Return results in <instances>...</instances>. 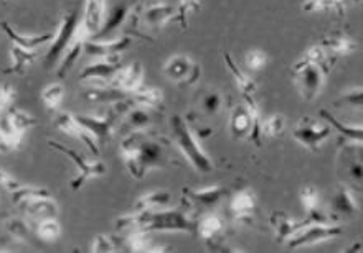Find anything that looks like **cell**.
Returning a JSON list of instances; mask_svg holds the SVG:
<instances>
[{"label":"cell","mask_w":363,"mask_h":253,"mask_svg":"<svg viewBox=\"0 0 363 253\" xmlns=\"http://www.w3.org/2000/svg\"><path fill=\"white\" fill-rule=\"evenodd\" d=\"M169 141L152 135L147 130L129 131L119 145L125 168L135 180H143L149 171L172 166L174 160L169 153Z\"/></svg>","instance_id":"obj_1"},{"label":"cell","mask_w":363,"mask_h":253,"mask_svg":"<svg viewBox=\"0 0 363 253\" xmlns=\"http://www.w3.org/2000/svg\"><path fill=\"white\" fill-rule=\"evenodd\" d=\"M170 131H172V141L177 145V148L182 151L186 161L199 171V173H210L213 171V161L205 150L201 148L199 139H196L194 130L186 124L185 119L180 115H175L170 120Z\"/></svg>","instance_id":"obj_2"},{"label":"cell","mask_w":363,"mask_h":253,"mask_svg":"<svg viewBox=\"0 0 363 253\" xmlns=\"http://www.w3.org/2000/svg\"><path fill=\"white\" fill-rule=\"evenodd\" d=\"M246 102L236 105L230 117V130L233 139L250 140L256 146H261L263 140V119L255 95H246Z\"/></svg>","instance_id":"obj_3"},{"label":"cell","mask_w":363,"mask_h":253,"mask_svg":"<svg viewBox=\"0 0 363 253\" xmlns=\"http://www.w3.org/2000/svg\"><path fill=\"white\" fill-rule=\"evenodd\" d=\"M79 38L88 40L82 28L79 12L78 10H73V12H68L65 15L62 23H60L58 32L55 33V38L52 40V47H50L47 57H45V66L47 68L57 66V63L63 58V54L68 52L69 47Z\"/></svg>","instance_id":"obj_4"},{"label":"cell","mask_w":363,"mask_h":253,"mask_svg":"<svg viewBox=\"0 0 363 253\" xmlns=\"http://www.w3.org/2000/svg\"><path fill=\"white\" fill-rule=\"evenodd\" d=\"M330 68L332 66L309 64L302 61H297L292 66V76H294V83L302 99L314 100L320 94L325 83V76L330 73Z\"/></svg>","instance_id":"obj_5"},{"label":"cell","mask_w":363,"mask_h":253,"mask_svg":"<svg viewBox=\"0 0 363 253\" xmlns=\"http://www.w3.org/2000/svg\"><path fill=\"white\" fill-rule=\"evenodd\" d=\"M344 234V229L337 224V222H309L306 220V224L296 232L294 235L289 237L286 240L287 247L291 249H301V247H309L320 244L329 239H335Z\"/></svg>","instance_id":"obj_6"},{"label":"cell","mask_w":363,"mask_h":253,"mask_svg":"<svg viewBox=\"0 0 363 253\" xmlns=\"http://www.w3.org/2000/svg\"><path fill=\"white\" fill-rule=\"evenodd\" d=\"M48 145L52 146V148L62 151V153L67 155L68 158L73 161L74 166H77L78 175H77V178L72 181V189L73 191L82 189L83 186H84V183H86V181H89L91 178H98V176L106 175V165L99 158H96V156H94L93 160H88L86 156L82 155V153H78L77 150L68 148V146L58 143V141L50 140Z\"/></svg>","instance_id":"obj_7"},{"label":"cell","mask_w":363,"mask_h":253,"mask_svg":"<svg viewBox=\"0 0 363 253\" xmlns=\"http://www.w3.org/2000/svg\"><path fill=\"white\" fill-rule=\"evenodd\" d=\"M330 126L322 125L312 117H302L292 130L294 139L311 151H319L320 145L330 136Z\"/></svg>","instance_id":"obj_8"},{"label":"cell","mask_w":363,"mask_h":253,"mask_svg":"<svg viewBox=\"0 0 363 253\" xmlns=\"http://www.w3.org/2000/svg\"><path fill=\"white\" fill-rule=\"evenodd\" d=\"M164 73L174 83L194 84L200 76V66L186 54H175L165 63Z\"/></svg>","instance_id":"obj_9"},{"label":"cell","mask_w":363,"mask_h":253,"mask_svg":"<svg viewBox=\"0 0 363 253\" xmlns=\"http://www.w3.org/2000/svg\"><path fill=\"white\" fill-rule=\"evenodd\" d=\"M55 126L60 129L65 134L73 136V139L77 140H82L84 145L88 146V150L91 151V155L96 156V158H99V143L96 141V139L93 135L89 134V131L84 129V126L78 122L77 115L69 114V112H62L57 115V119H55Z\"/></svg>","instance_id":"obj_10"},{"label":"cell","mask_w":363,"mask_h":253,"mask_svg":"<svg viewBox=\"0 0 363 253\" xmlns=\"http://www.w3.org/2000/svg\"><path fill=\"white\" fill-rule=\"evenodd\" d=\"M130 47V37H123L118 40H98V38H89L84 42L83 53H86L88 57L96 59H119L121 53H124L125 49Z\"/></svg>","instance_id":"obj_11"},{"label":"cell","mask_w":363,"mask_h":253,"mask_svg":"<svg viewBox=\"0 0 363 253\" xmlns=\"http://www.w3.org/2000/svg\"><path fill=\"white\" fill-rule=\"evenodd\" d=\"M182 194H184V201L186 204H189L196 214H200V212L211 209V207L218 204L221 197L226 194V189L221 188L220 184H213L203 189L185 188L182 191Z\"/></svg>","instance_id":"obj_12"},{"label":"cell","mask_w":363,"mask_h":253,"mask_svg":"<svg viewBox=\"0 0 363 253\" xmlns=\"http://www.w3.org/2000/svg\"><path fill=\"white\" fill-rule=\"evenodd\" d=\"M78 122L86 129L91 135L94 136L99 146L106 145L113 136L116 125L119 122V117L113 110H109V114L106 117H91V115H77Z\"/></svg>","instance_id":"obj_13"},{"label":"cell","mask_w":363,"mask_h":253,"mask_svg":"<svg viewBox=\"0 0 363 253\" xmlns=\"http://www.w3.org/2000/svg\"><path fill=\"white\" fill-rule=\"evenodd\" d=\"M106 17V0H86L84 2V13L82 18V28L86 38H96L104 27Z\"/></svg>","instance_id":"obj_14"},{"label":"cell","mask_w":363,"mask_h":253,"mask_svg":"<svg viewBox=\"0 0 363 253\" xmlns=\"http://www.w3.org/2000/svg\"><path fill=\"white\" fill-rule=\"evenodd\" d=\"M144 66L139 61H134L125 66V68L119 69V73L116 74L111 86L124 90L125 94H133L144 86Z\"/></svg>","instance_id":"obj_15"},{"label":"cell","mask_w":363,"mask_h":253,"mask_svg":"<svg viewBox=\"0 0 363 253\" xmlns=\"http://www.w3.org/2000/svg\"><path fill=\"white\" fill-rule=\"evenodd\" d=\"M231 212L236 222L240 224H251L255 219V211H256V194L253 189L246 188L236 192L231 199Z\"/></svg>","instance_id":"obj_16"},{"label":"cell","mask_w":363,"mask_h":253,"mask_svg":"<svg viewBox=\"0 0 363 253\" xmlns=\"http://www.w3.org/2000/svg\"><path fill=\"white\" fill-rule=\"evenodd\" d=\"M123 68L119 59H98V61L89 64L79 73L82 81H103V83H113L116 74Z\"/></svg>","instance_id":"obj_17"},{"label":"cell","mask_w":363,"mask_h":253,"mask_svg":"<svg viewBox=\"0 0 363 253\" xmlns=\"http://www.w3.org/2000/svg\"><path fill=\"white\" fill-rule=\"evenodd\" d=\"M332 219L337 216H352L359 211V201H357L355 191L347 184H339L335 189L334 199H332Z\"/></svg>","instance_id":"obj_18"},{"label":"cell","mask_w":363,"mask_h":253,"mask_svg":"<svg viewBox=\"0 0 363 253\" xmlns=\"http://www.w3.org/2000/svg\"><path fill=\"white\" fill-rule=\"evenodd\" d=\"M320 47L325 49V53L329 54L332 59H337L339 57H347V54L354 53L359 48V43L354 38H350L349 35L342 32H334L329 37L322 40Z\"/></svg>","instance_id":"obj_19"},{"label":"cell","mask_w":363,"mask_h":253,"mask_svg":"<svg viewBox=\"0 0 363 253\" xmlns=\"http://www.w3.org/2000/svg\"><path fill=\"white\" fill-rule=\"evenodd\" d=\"M0 28L4 30V33L7 35L10 42L17 47L23 49H30V52H37V48L42 47V45L52 43L55 38L53 33H45V35H22L10 27L7 22H0Z\"/></svg>","instance_id":"obj_20"},{"label":"cell","mask_w":363,"mask_h":253,"mask_svg":"<svg viewBox=\"0 0 363 253\" xmlns=\"http://www.w3.org/2000/svg\"><path fill=\"white\" fill-rule=\"evenodd\" d=\"M269 224L272 225V229H274V232H276L277 244H286V240L289 239V237L294 235L296 232L306 224V220L297 222L294 219H291L286 212L276 211V212H272L269 217Z\"/></svg>","instance_id":"obj_21"},{"label":"cell","mask_w":363,"mask_h":253,"mask_svg":"<svg viewBox=\"0 0 363 253\" xmlns=\"http://www.w3.org/2000/svg\"><path fill=\"white\" fill-rule=\"evenodd\" d=\"M22 207L27 212V216L33 220H42L47 217H57L58 204L55 197H42V199H33L23 202Z\"/></svg>","instance_id":"obj_22"},{"label":"cell","mask_w":363,"mask_h":253,"mask_svg":"<svg viewBox=\"0 0 363 253\" xmlns=\"http://www.w3.org/2000/svg\"><path fill=\"white\" fill-rule=\"evenodd\" d=\"M172 192L169 191H152L149 194L139 197L134 204V211H162L172 204Z\"/></svg>","instance_id":"obj_23"},{"label":"cell","mask_w":363,"mask_h":253,"mask_svg":"<svg viewBox=\"0 0 363 253\" xmlns=\"http://www.w3.org/2000/svg\"><path fill=\"white\" fill-rule=\"evenodd\" d=\"M121 119H123V130H125V134L138 130H147L149 125L152 124L149 109L139 107V105L134 104Z\"/></svg>","instance_id":"obj_24"},{"label":"cell","mask_w":363,"mask_h":253,"mask_svg":"<svg viewBox=\"0 0 363 253\" xmlns=\"http://www.w3.org/2000/svg\"><path fill=\"white\" fill-rule=\"evenodd\" d=\"M130 100L134 105L144 109H152V110H162L164 109V94L160 89L155 88H140L139 90L130 94Z\"/></svg>","instance_id":"obj_25"},{"label":"cell","mask_w":363,"mask_h":253,"mask_svg":"<svg viewBox=\"0 0 363 253\" xmlns=\"http://www.w3.org/2000/svg\"><path fill=\"white\" fill-rule=\"evenodd\" d=\"M320 117L329 124L332 129H335V131L344 136L345 141H350L355 146H362V140H363V129L362 126H354V125H345L337 120L334 115H332L329 110H320Z\"/></svg>","instance_id":"obj_26"},{"label":"cell","mask_w":363,"mask_h":253,"mask_svg":"<svg viewBox=\"0 0 363 253\" xmlns=\"http://www.w3.org/2000/svg\"><path fill=\"white\" fill-rule=\"evenodd\" d=\"M10 58H12V64H10V68H7L9 74H25V71L30 64L35 61V58H37V52H30V49H23L17 47V45H13L12 48H10Z\"/></svg>","instance_id":"obj_27"},{"label":"cell","mask_w":363,"mask_h":253,"mask_svg":"<svg viewBox=\"0 0 363 253\" xmlns=\"http://www.w3.org/2000/svg\"><path fill=\"white\" fill-rule=\"evenodd\" d=\"M223 227H225V224H223V220H221V217L215 216V214L205 216L203 219L199 220V224H196V235L201 237V239L206 242H211V240L221 237Z\"/></svg>","instance_id":"obj_28"},{"label":"cell","mask_w":363,"mask_h":253,"mask_svg":"<svg viewBox=\"0 0 363 253\" xmlns=\"http://www.w3.org/2000/svg\"><path fill=\"white\" fill-rule=\"evenodd\" d=\"M128 98L129 94H125L124 90L114 88V86H109V88H96L86 93V99L96 104L113 105L116 102H119V100H124Z\"/></svg>","instance_id":"obj_29"},{"label":"cell","mask_w":363,"mask_h":253,"mask_svg":"<svg viewBox=\"0 0 363 253\" xmlns=\"http://www.w3.org/2000/svg\"><path fill=\"white\" fill-rule=\"evenodd\" d=\"M225 63H226V66H228L231 76H233V78H235L236 84H238V88H240L241 93H243L245 98H246V95H255V93H256V83L250 78L248 74H245L243 71H241L238 66L235 64L233 58H231L228 53H225Z\"/></svg>","instance_id":"obj_30"},{"label":"cell","mask_w":363,"mask_h":253,"mask_svg":"<svg viewBox=\"0 0 363 253\" xmlns=\"http://www.w3.org/2000/svg\"><path fill=\"white\" fill-rule=\"evenodd\" d=\"M84 42H86V40H84V38L77 40V42H74V43L72 45V47H69L68 52L63 54L62 64H60V68H58V71H57V76H58L60 79H63L65 76H67V74L69 73V71L73 69L74 63H77L78 59H79V57H82L83 48H84Z\"/></svg>","instance_id":"obj_31"},{"label":"cell","mask_w":363,"mask_h":253,"mask_svg":"<svg viewBox=\"0 0 363 253\" xmlns=\"http://www.w3.org/2000/svg\"><path fill=\"white\" fill-rule=\"evenodd\" d=\"M350 0H307L304 4V12H327V10H335L337 13L344 12L345 4Z\"/></svg>","instance_id":"obj_32"},{"label":"cell","mask_w":363,"mask_h":253,"mask_svg":"<svg viewBox=\"0 0 363 253\" xmlns=\"http://www.w3.org/2000/svg\"><path fill=\"white\" fill-rule=\"evenodd\" d=\"M63 98H65L63 84H58V83L50 84L42 90V100L43 104L47 105V109L50 110H57L60 105H62Z\"/></svg>","instance_id":"obj_33"},{"label":"cell","mask_w":363,"mask_h":253,"mask_svg":"<svg viewBox=\"0 0 363 253\" xmlns=\"http://www.w3.org/2000/svg\"><path fill=\"white\" fill-rule=\"evenodd\" d=\"M62 235V225L55 217H47V219L38 220V237L45 242H55Z\"/></svg>","instance_id":"obj_34"},{"label":"cell","mask_w":363,"mask_h":253,"mask_svg":"<svg viewBox=\"0 0 363 253\" xmlns=\"http://www.w3.org/2000/svg\"><path fill=\"white\" fill-rule=\"evenodd\" d=\"M221 105H223V98H221L216 90H210V93H206L200 100L201 112L205 115H210V117H213V115L220 112Z\"/></svg>","instance_id":"obj_35"},{"label":"cell","mask_w":363,"mask_h":253,"mask_svg":"<svg viewBox=\"0 0 363 253\" xmlns=\"http://www.w3.org/2000/svg\"><path fill=\"white\" fill-rule=\"evenodd\" d=\"M286 126L284 115H272L263 120V135L264 136H279Z\"/></svg>","instance_id":"obj_36"},{"label":"cell","mask_w":363,"mask_h":253,"mask_svg":"<svg viewBox=\"0 0 363 253\" xmlns=\"http://www.w3.org/2000/svg\"><path fill=\"white\" fill-rule=\"evenodd\" d=\"M200 8V0H180V5L177 8V18L182 27H186V17H189L190 12H195V10Z\"/></svg>","instance_id":"obj_37"},{"label":"cell","mask_w":363,"mask_h":253,"mask_svg":"<svg viewBox=\"0 0 363 253\" xmlns=\"http://www.w3.org/2000/svg\"><path fill=\"white\" fill-rule=\"evenodd\" d=\"M114 250H118L114 237L96 235L93 245H91V252H114Z\"/></svg>","instance_id":"obj_38"},{"label":"cell","mask_w":363,"mask_h":253,"mask_svg":"<svg viewBox=\"0 0 363 253\" xmlns=\"http://www.w3.org/2000/svg\"><path fill=\"white\" fill-rule=\"evenodd\" d=\"M266 61H268V57H266V53L261 52V49H253V52H250L245 58L246 66L253 71L263 68Z\"/></svg>","instance_id":"obj_39"},{"label":"cell","mask_w":363,"mask_h":253,"mask_svg":"<svg viewBox=\"0 0 363 253\" xmlns=\"http://www.w3.org/2000/svg\"><path fill=\"white\" fill-rule=\"evenodd\" d=\"M337 104H344V105H349V107L360 109L362 107V88L350 90V93H345L340 102H337Z\"/></svg>","instance_id":"obj_40"},{"label":"cell","mask_w":363,"mask_h":253,"mask_svg":"<svg viewBox=\"0 0 363 253\" xmlns=\"http://www.w3.org/2000/svg\"><path fill=\"white\" fill-rule=\"evenodd\" d=\"M9 230L10 234L13 237H17V239H25V237H28V225L25 224L23 220H18V219H13L9 222Z\"/></svg>","instance_id":"obj_41"},{"label":"cell","mask_w":363,"mask_h":253,"mask_svg":"<svg viewBox=\"0 0 363 253\" xmlns=\"http://www.w3.org/2000/svg\"><path fill=\"white\" fill-rule=\"evenodd\" d=\"M0 184H2L9 192L18 189L20 186H22V183H20L18 180H15L12 175L7 173V171L2 170V168H0Z\"/></svg>","instance_id":"obj_42"},{"label":"cell","mask_w":363,"mask_h":253,"mask_svg":"<svg viewBox=\"0 0 363 253\" xmlns=\"http://www.w3.org/2000/svg\"><path fill=\"white\" fill-rule=\"evenodd\" d=\"M0 2H4V0H0Z\"/></svg>","instance_id":"obj_43"}]
</instances>
